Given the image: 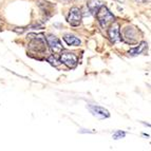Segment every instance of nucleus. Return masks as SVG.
<instances>
[{"label":"nucleus","mask_w":151,"mask_h":151,"mask_svg":"<svg viewBox=\"0 0 151 151\" xmlns=\"http://www.w3.org/2000/svg\"><path fill=\"white\" fill-rule=\"evenodd\" d=\"M121 39L128 45H133V43L139 41V32L137 29L133 25H127L121 31Z\"/></svg>","instance_id":"3"},{"label":"nucleus","mask_w":151,"mask_h":151,"mask_svg":"<svg viewBox=\"0 0 151 151\" xmlns=\"http://www.w3.org/2000/svg\"><path fill=\"white\" fill-rule=\"evenodd\" d=\"M60 61L68 68L73 69L77 65V56L72 52H63L60 56Z\"/></svg>","instance_id":"6"},{"label":"nucleus","mask_w":151,"mask_h":151,"mask_svg":"<svg viewBox=\"0 0 151 151\" xmlns=\"http://www.w3.org/2000/svg\"><path fill=\"white\" fill-rule=\"evenodd\" d=\"M101 5H104V4L101 0H89L88 3H87V6H88L89 11H90L91 14H93V15H95L96 12H97L98 9L101 8Z\"/></svg>","instance_id":"9"},{"label":"nucleus","mask_w":151,"mask_h":151,"mask_svg":"<svg viewBox=\"0 0 151 151\" xmlns=\"http://www.w3.org/2000/svg\"><path fill=\"white\" fill-rule=\"evenodd\" d=\"M88 108H89V110H90L91 113L99 119H108L109 116H110L109 111L101 106H97V105H88Z\"/></svg>","instance_id":"7"},{"label":"nucleus","mask_w":151,"mask_h":151,"mask_svg":"<svg viewBox=\"0 0 151 151\" xmlns=\"http://www.w3.org/2000/svg\"><path fill=\"white\" fill-rule=\"evenodd\" d=\"M146 47H147V42L143 41V42H142L139 45H137V47H135V48L131 49V50L129 51V54H130L131 56L139 55V54H142V52H143V51L146 49Z\"/></svg>","instance_id":"11"},{"label":"nucleus","mask_w":151,"mask_h":151,"mask_svg":"<svg viewBox=\"0 0 151 151\" xmlns=\"http://www.w3.org/2000/svg\"><path fill=\"white\" fill-rule=\"evenodd\" d=\"M95 15L97 17L98 22H99V24H101V27L103 29H107L109 25L112 24L115 21V16L105 5H101V8L98 9Z\"/></svg>","instance_id":"1"},{"label":"nucleus","mask_w":151,"mask_h":151,"mask_svg":"<svg viewBox=\"0 0 151 151\" xmlns=\"http://www.w3.org/2000/svg\"><path fill=\"white\" fill-rule=\"evenodd\" d=\"M81 11L78 8H72L69 12V15L67 17V21L70 23L72 27H78L81 22Z\"/></svg>","instance_id":"4"},{"label":"nucleus","mask_w":151,"mask_h":151,"mask_svg":"<svg viewBox=\"0 0 151 151\" xmlns=\"http://www.w3.org/2000/svg\"><path fill=\"white\" fill-rule=\"evenodd\" d=\"M47 60H48V63H50L51 65H53V67H58V65H60V63H61V61L59 60V59H57L54 55L49 56Z\"/></svg>","instance_id":"12"},{"label":"nucleus","mask_w":151,"mask_h":151,"mask_svg":"<svg viewBox=\"0 0 151 151\" xmlns=\"http://www.w3.org/2000/svg\"><path fill=\"white\" fill-rule=\"evenodd\" d=\"M63 40L65 41V43L68 45H73V47L81 45V43L79 38H77L74 35H71V34H65V35L63 36Z\"/></svg>","instance_id":"10"},{"label":"nucleus","mask_w":151,"mask_h":151,"mask_svg":"<svg viewBox=\"0 0 151 151\" xmlns=\"http://www.w3.org/2000/svg\"><path fill=\"white\" fill-rule=\"evenodd\" d=\"M31 39V42L29 45V49L35 53H45L47 51V45H45V38L43 37V35L39 34H30L28 36Z\"/></svg>","instance_id":"2"},{"label":"nucleus","mask_w":151,"mask_h":151,"mask_svg":"<svg viewBox=\"0 0 151 151\" xmlns=\"http://www.w3.org/2000/svg\"><path fill=\"white\" fill-rule=\"evenodd\" d=\"M47 42H48V45L50 50L52 51V53H55V54H58L60 53L61 51H63V45H61L60 40L58 39V37H56L55 35H50L47 36Z\"/></svg>","instance_id":"5"},{"label":"nucleus","mask_w":151,"mask_h":151,"mask_svg":"<svg viewBox=\"0 0 151 151\" xmlns=\"http://www.w3.org/2000/svg\"><path fill=\"white\" fill-rule=\"evenodd\" d=\"M108 37L112 43L119 42L121 41V29H119V24L116 22H113L111 24V27L108 30Z\"/></svg>","instance_id":"8"},{"label":"nucleus","mask_w":151,"mask_h":151,"mask_svg":"<svg viewBox=\"0 0 151 151\" xmlns=\"http://www.w3.org/2000/svg\"><path fill=\"white\" fill-rule=\"evenodd\" d=\"M126 136V133L124 132V131H116L113 133V139H123Z\"/></svg>","instance_id":"13"}]
</instances>
